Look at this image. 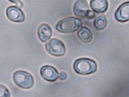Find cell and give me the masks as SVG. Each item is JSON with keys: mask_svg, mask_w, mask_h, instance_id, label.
<instances>
[{"mask_svg": "<svg viewBox=\"0 0 129 97\" xmlns=\"http://www.w3.org/2000/svg\"><path fill=\"white\" fill-rule=\"evenodd\" d=\"M7 16L11 21L15 22H21L24 21L25 16L22 11L18 7H9L7 9Z\"/></svg>", "mask_w": 129, "mask_h": 97, "instance_id": "8992f818", "label": "cell"}, {"mask_svg": "<svg viewBox=\"0 0 129 97\" xmlns=\"http://www.w3.org/2000/svg\"><path fill=\"white\" fill-rule=\"evenodd\" d=\"M82 25L83 22L79 18L69 17L58 22L56 25V29L60 33L68 34L76 31Z\"/></svg>", "mask_w": 129, "mask_h": 97, "instance_id": "6da1fadb", "label": "cell"}, {"mask_svg": "<svg viewBox=\"0 0 129 97\" xmlns=\"http://www.w3.org/2000/svg\"><path fill=\"white\" fill-rule=\"evenodd\" d=\"M73 67L75 72L79 75H87L96 72L97 65L92 59L87 58H81L74 62Z\"/></svg>", "mask_w": 129, "mask_h": 97, "instance_id": "7a4b0ae2", "label": "cell"}, {"mask_svg": "<svg viewBox=\"0 0 129 97\" xmlns=\"http://www.w3.org/2000/svg\"><path fill=\"white\" fill-rule=\"evenodd\" d=\"M11 94L8 88L3 85L0 84V97H10Z\"/></svg>", "mask_w": 129, "mask_h": 97, "instance_id": "4fadbf2b", "label": "cell"}, {"mask_svg": "<svg viewBox=\"0 0 129 97\" xmlns=\"http://www.w3.org/2000/svg\"><path fill=\"white\" fill-rule=\"evenodd\" d=\"M78 37L83 43H89L92 41L93 35L91 30L87 27H81L77 32Z\"/></svg>", "mask_w": 129, "mask_h": 97, "instance_id": "8fae6325", "label": "cell"}, {"mask_svg": "<svg viewBox=\"0 0 129 97\" xmlns=\"http://www.w3.org/2000/svg\"><path fill=\"white\" fill-rule=\"evenodd\" d=\"M52 30L50 26L46 24H42L39 27L38 35L41 42L45 43L52 37Z\"/></svg>", "mask_w": 129, "mask_h": 97, "instance_id": "30bf717a", "label": "cell"}, {"mask_svg": "<svg viewBox=\"0 0 129 97\" xmlns=\"http://www.w3.org/2000/svg\"><path fill=\"white\" fill-rule=\"evenodd\" d=\"M95 13L93 12V11L89 10L87 13L85 18H86L87 19H88V20H92V19H93L95 18Z\"/></svg>", "mask_w": 129, "mask_h": 97, "instance_id": "5bb4252c", "label": "cell"}, {"mask_svg": "<svg viewBox=\"0 0 129 97\" xmlns=\"http://www.w3.org/2000/svg\"><path fill=\"white\" fill-rule=\"evenodd\" d=\"M115 17L117 21L124 23L129 20V2H126L121 5L115 11Z\"/></svg>", "mask_w": 129, "mask_h": 97, "instance_id": "52a82bcc", "label": "cell"}, {"mask_svg": "<svg viewBox=\"0 0 129 97\" xmlns=\"http://www.w3.org/2000/svg\"><path fill=\"white\" fill-rule=\"evenodd\" d=\"M40 73L43 79L49 82L56 81L59 76V73L57 69L49 65H46L41 67Z\"/></svg>", "mask_w": 129, "mask_h": 97, "instance_id": "5b68a950", "label": "cell"}, {"mask_svg": "<svg viewBox=\"0 0 129 97\" xmlns=\"http://www.w3.org/2000/svg\"><path fill=\"white\" fill-rule=\"evenodd\" d=\"M89 10L88 4L86 0H77L74 4V13L78 18L82 19L85 18Z\"/></svg>", "mask_w": 129, "mask_h": 97, "instance_id": "ba28073f", "label": "cell"}, {"mask_svg": "<svg viewBox=\"0 0 129 97\" xmlns=\"http://www.w3.org/2000/svg\"><path fill=\"white\" fill-rule=\"evenodd\" d=\"M107 20L105 16L101 15L98 16L95 19L93 25L95 28L97 30H103L107 26Z\"/></svg>", "mask_w": 129, "mask_h": 97, "instance_id": "7c38bea8", "label": "cell"}, {"mask_svg": "<svg viewBox=\"0 0 129 97\" xmlns=\"http://www.w3.org/2000/svg\"><path fill=\"white\" fill-rule=\"evenodd\" d=\"M46 51L53 56L60 57L64 55L66 52L65 45L60 40L52 38L45 44Z\"/></svg>", "mask_w": 129, "mask_h": 97, "instance_id": "277c9868", "label": "cell"}, {"mask_svg": "<svg viewBox=\"0 0 129 97\" xmlns=\"http://www.w3.org/2000/svg\"><path fill=\"white\" fill-rule=\"evenodd\" d=\"M17 6H18V7H21L22 6V2H18V3H17Z\"/></svg>", "mask_w": 129, "mask_h": 97, "instance_id": "e0dca14e", "label": "cell"}, {"mask_svg": "<svg viewBox=\"0 0 129 97\" xmlns=\"http://www.w3.org/2000/svg\"><path fill=\"white\" fill-rule=\"evenodd\" d=\"M59 78L61 80H64L67 78V74L64 72H61L59 75Z\"/></svg>", "mask_w": 129, "mask_h": 97, "instance_id": "9a60e30c", "label": "cell"}, {"mask_svg": "<svg viewBox=\"0 0 129 97\" xmlns=\"http://www.w3.org/2000/svg\"><path fill=\"white\" fill-rule=\"evenodd\" d=\"M90 7L92 11L98 14L105 13L108 10V0H91Z\"/></svg>", "mask_w": 129, "mask_h": 97, "instance_id": "9c48e42d", "label": "cell"}, {"mask_svg": "<svg viewBox=\"0 0 129 97\" xmlns=\"http://www.w3.org/2000/svg\"><path fill=\"white\" fill-rule=\"evenodd\" d=\"M8 1L12 3L17 4L18 2H20V0H8Z\"/></svg>", "mask_w": 129, "mask_h": 97, "instance_id": "2e32d148", "label": "cell"}, {"mask_svg": "<svg viewBox=\"0 0 129 97\" xmlns=\"http://www.w3.org/2000/svg\"><path fill=\"white\" fill-rule=\"evenodd\" d=\"M14 82L20 88L29 89L34 86V79L31 74L24 71L15 72L13 75Z\"/></svg>", "mask_w": 129, "mask_h": 97, "instance_id": "3957f363", "label": "cell"}]
</instances>
